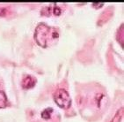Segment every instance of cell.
<instances>
[{
  "label": "cell",
  "mask_w": 124,
  "mask_h": 122,
  "mask_svg": "<svg viewBox=\"0 0 124 122\" xmlns=\"http://www.w3.org/2000/svg\"><path fill=\"white\" fill-rule=\"evenodd\" d=\"M53 12H54V14L55 15H60L61 12H62V10L60 9L59 7H57V6H55V7L53 8Z\"/></svg>",
  "instance_id": "obj_7"
},
{
  "label": "cell",
  "mask_w": 124,
  "mask_h": 122,
  "mask_svg": "<svg viewBox=\"0 0 124 122\" xmlns=\"http://www.w3.org/2000/svg\"><path fill=\"white\" fill-rule=\"evenodd\" d=\"M54 99L55 103H57V105L63 109L69 108L71 104L70 96L64 89H58L57 90H55V92L54 93Z\"/></svg>",
  "instance_id": "obj_2"
},
{
  "label": "cell",
  "mask_w": 124,
  "mask_h": 122,
  "mask_svg": "<svg viewBox=\"0 0 124 122\" xmlns=\"http://www.w3.org/2000/svg\"><path fill=\"white\" fill-rule=\"evenodd\" d=\"M35 82L36 80L33 77H32L31 75H26L23 78V81H22V87L26 89H31L35 85Z\"/></svg>",
  "instance_id": "obj_3"
},
{
  "label": "cell",
  "mask_w": 124,
  "mask_h": 122,
  "mask_svg": "<svg viewBox=\"0 0 124 122\" xmlns=\"http://www.w3.org/2000/svg\"><path fill=\"white\" fill-rule=\"evenodd\" d=\"M57 38L58 33L55 28H50L45 23H39L34 32V39L39 45L46 48L50 41L56 40Z\"/></svg>",
  "instance_id": "obj_1"
},
{
  "label": "cell",
  "mask_w": 124,
  "mask_h": 122,
  "mask_svg": "<svg viewBox=\"0 0 124 122\" xmlns=\"http://www.w3.org/2000/svg\"><path fill=\"white\" fill-rule=\"evenodd\" d=\"M52 113H53V108H51V107L46 108L45 110L41 113V117H42L43 119H45V120H48V119L51 117Z\"/></svg>",
  "instance_id": "obj_5"
},
{
  "label": "cell",
  "mask_w": 124,
  "mask_h": 122,
  "mask_svg": "<svg viewBox=\"0 0 124 122\" xmlns=\"http://www.w3.org/2000/svg\"><path fill=\"white\" fill-rule=\"evenodd\" d=\"M123 108H121L120 110H118V112L116 113L115 116L113 118V120H111V122H121V120L122 118V115H123Z\"/></svg>",
  "instance_id": "obj_6"
},
{
  "label": "cell",
  "mask_w": 124,
  "mask_h": 122,
  "mask_svg": "<svg viewBox=\"0 0 124 122\" xmlns=\"http://www.w3.org/2000/svg\"><path fill=\"white\" fill-rule=\"evenodd\" d=\"M7 103V99L5 96V92L1 88H0V107H5Z\"/></svg>",
  "instance_id": "obj_4"
}]
</instances>
